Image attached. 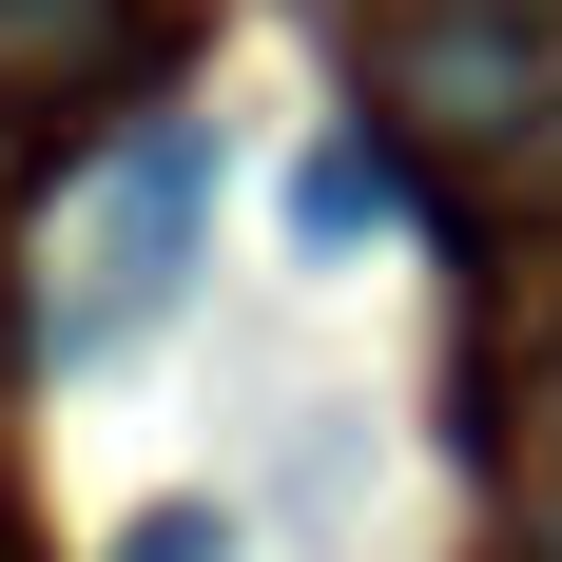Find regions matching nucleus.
Returning a JSON list of instances; mask_svg holds the SVG:
<instances>
[{"instance_id":"nucleus-1","label":"nucleus","mask_w":562,"mask_h":562,"mask_svg":"<svg viewBox=\"0 0 562 562\" xmlns=\"http://www.w3.org/2000/svg\"><path fill=\"white\" fill-rule=\"evenodd\" d=\"M369 98L427 136H505L562 98V0H389L369 20Z\"/></svg>"},{"instance_id":"nucleus-2","label":"nucleus","mask_w":562,"mask_h":562,"mask_svg":"<svg viewBox=\"0 0 562 562\" xmlns=\"http://www.w3.org/2000/svg\"><path fill=\"white\" fill-rule=\"evenodd\" d=\"M194 233H214V136H194V116H156V136L98 175V233H78V272H98V291H78V330H58V349H116L136 311H175Z\"/></svg>"},{"instance_id":"nucleus-3","label":"nucleus","mask_w":562,"mask_h":562,"mask_svg":"<svg viewBox=\"0 0 562 562\" xmlns=\"http://www.w3.org/2000/svg\"><path fill=\"white\" fill-rule=\"evenodd\" d=\"M291 233H311V252H349V233H389V156H369V136H330V156L291 175Z\"/></svg>"},{"instance_id":"nucleus-4","label":"nucleus","mask_w":562,"mask_h":562,"mask_svg":"<svg viewBox=\"0 0 562 562\" xmlns=\"http://www.w3.org/2000/svg\"><path fill=\"white\" fill-rule=\"evenodd\" d=\"M116 562H233V505H136V524H116Z\"/></svg>"},{"instance_id":"nucleus-5","label":"nucleus","mask_w":562,"mask_h":562,"mask_svg":"<svg viewBox=\"0 0 562 562\" xmlns=\"http://www.w3.org/2000/svg\"><path fill=\"white\" fill-rule=\"evenodd\" d=\"M543 427H562V369H543Z\"/></svg>"},{"instance_id":"nucleus-6","label":"nucleus","mask_w":562,"mask_h":562,"mask_svg":"<svg viewBox=\"0 0 562 562\" xmlns=\"http://www.w3.org/2000/svg\"><path fill=\"white\" fill-rule=\"evenodd\" d=\"M524 562H562V524H543V543H524Z\"/></svg>"}]
</instances>
